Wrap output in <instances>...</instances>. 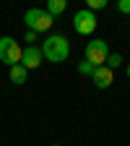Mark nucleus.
Masks as SVG:
<instances>
[{
    "label": "nucleus",
    "instance_id": "obj_1",
    "mask_svg": "<svg viewBox=\"0 0 130 146\" xmlns=\"http://www.w3.org/2000/svg\"><path fill=\"white\" fill-rule=\"evenodd\" d=\"M68 55H70V42L63 34H52V36L44 39V44H42V58L44 60L63 63V60H68Z\"/></svg>",
    "mask_w": 130,
    "mask_h": 146
},
{
    "label": "nucleus",
    "instance_id": "obj_2",
    "mask_svg": "<svg viewBox=\"0 0 130 146\" xmlns=\"http://www.w3.org/2000/svg\"><path fill=\"white\" fill-rule=\"evenodd\" d=\"M24 21H26L29 31L39 34V31H47V29L52 26V21H55V18H52L47 11H42V8H29V11L24 13Z\"/></svg>",
    "mask_w": 130,
    "mask_h": 146
},
{
    "label": "nucleus",
    "instance_id": "obj_3",
    "mask_svg": "<svg viewBox=\"0 0 130 146\" xmlns=\"http://www.w3.org/2000/svg\"><path fill=\"white\" fill-rule=\"evenodd\" d=\"M21 44H18L13 36H0V63H5V65H18L21 63Z\"/></svg>",
    "mask_w": 130,
    "mask_h": 146
},
{
    "label": "nucleus",
    "instance_id": "obj_4",
    "mask_svg": "<svg viewBox=\"0 0 130 146\" xmlns=\"http://www.w3.org/2000/svg\"><path fill=\"white\" fill-rule=\"evenodd\" d=\"M107 58H109V47H107L104 39H91V42L86 44V60H88L91 65L102 68V65L107 63Z\"/></svg>",
    "mask_w": 130,
    "mask_h": 146
},
{
    "label": "nucleus",
    "instance_id": "obj_5",
    "mask_svg": "<svg viewBox=\"0 0 130 146\" xmlns=\"http://www.w3.org/2000/svg\"><path fill=\"white\" fill-rule=\"evenodd\" d=\"M73 29H76L78 34H91V31L96 29V16L91 13L88 8L78 11L76 16H73Z\"/></svg>",
    "mask_w": 130,
    "mask_h": 146
},
{
    "label": "nucleus",
    "instance_id": "obj_6",
    "mask_svg": "<svg viewBox=\"0 0 130 146\" xmlns=\"http://www.w3.org/2000/svg\"><path fill=\"white\" fill-rule=\"evenodd\" d=\"M21 65L29 70V68H39L42 65V50L39 47H34V44H29L24 52H21Z\"/></svg>",
    "mask_w": 130,
    "mask_h": 146
},
{
    "label": "nucleus",
    "instance_id": "obj_7",
    "mask_svg": "<svg viewBox=\"0 0 130 146\" xmlns=\"http://www.w3.org/2000/svg\"><path fill=\"white\" fill-rule=\"evenodd\" d=\"M91 78H94V84H96L99 89H109V86H112V81H115V73L109 70L107 65H102V68L94 70V76H91Z\"/></svg>",
    "mask_w": 130,
    "mask_h": 146
},
{
    "label": "nucleus",
    "instance_id": "obj_8",
    "mask_svg": "<svg viewBox=\"0 0 130 146\" xmlns=\"http://www.w3.org/2000/svg\"><path fill=\"white\" fill-rule=\"evenodd\" d=\"M26 76H29V70L18 63V65H13L11 68V84H16V86H21V84H26Z\"/></svg>",
    "mask_w": 130,
    "mask_h": 146
},
{
    "label": "nucleus",
    "instance_id": "obj_9",
    "mask_svg": "<svg viewBox=\"0 0 130 146\" xmlns=\"http://www.w3.org/2000/svg\"><path fill=\"white\" fill-rule=\"evenodd\" d=\"M65 8H68L65 0H49V3H47V13H49L52 18L60 16V13H65Z\"/></svg>",
    "mask_w": 130,
    "mask_h": 146
},
{
    "label": "nucleus",
    "instance_id": "obj_10",
    "mask_svg": "<svg viewBox=\"0 0 130 146\" xmlns=\"http://www.w3.org/2000/svg\"><path fill=\"white\" fill-rule=\"evenodd\" d=\"M94 70H96V65H91L88 60H81L78 63V73H83V76H94Z\"/></svg>",
    "mask_w": 130,
    "mask_h": 146
},
{
    "label": "nucleus",
    "instance_id": "obj_11",
    "mask_svg": "<svg viewBox=\"0 0 130 146\" xmlns=\"http://www.w3.org/2000/svg\"><path fill=\"white\" fill-rule=\"evenodd\" d=\"M120 65H122V55L115 52V55H109V58H107V68H109V70H115V68H120Z\"/></svg>",
    "mask_w": 130,
    "mask_h": 146
},
{
    "label": "nucleus",
    "instance_id": "obj_12",
    "mask_svg": "<svg viewBox=\"0 0 130 146\" xmlns=\"http://www.w3.org/2000/svg\"><path fill=\"white\" fill-rule=\"evenodd\" d=\"M117 11L120 13H130V0H120V3H117Z\"/></svg>",
    "mask_w": 130,
    "mask_h": 146
},
{
    "label": "nucleus",
    "instance_id": "obj_13",
    "mask_svg": "<svg viewBox=\"0 0 130 146\" xmlns=\"http://www.w3.org/2000/svg\"><path fill=\"white\" fill-rule=\"evenodd\" d=\"M107 5V0H88V11L91 8H104Z\"/></svg>",
    "mask_w": 130,
    "mask_h": 146
},
{
    "label": "nucleus",
    "instance_id": "obj_14",
    "mask_svg": "<svg viewBox=\"0 0 130 146\" xmlns=\"http://www.w3.org/2000/svg\"><path fill=\"white\" fill-rule=\"evenodd\" d=\"M127 78H130V65H127Z\"/></svg>",
    "mask_w": 130,
    "mask_h": 146
},
{
    "label": "nucleus",
    "instance_id": "obj_15",
    "mask_svg": "<svg viewBox=\"0 0 130 146\" xmlns=\"http://www.w3.org/2000/svg\"><path fill=\"white\" fill-rule=\"evenodd\" d=\"M52 146H60V143H52Z\"/></svg>",
    "mask_w": 130,
    "mask_h": 146
}]
</instances>
